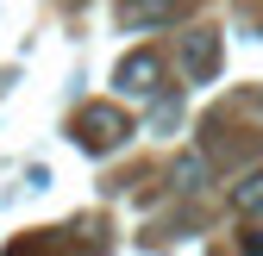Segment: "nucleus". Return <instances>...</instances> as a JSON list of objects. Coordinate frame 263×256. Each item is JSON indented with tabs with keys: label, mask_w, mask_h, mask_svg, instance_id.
Segmentation results:
<instances>
[{
	"label": "nucleus",
	"mask_w": 263,
	"mask_h": 256,
	"mask_svg": "<svg viewBox=\"0 0 263 256\" xmlns=\"http://www.w3.org/2000/svg\"><path fill=\"white\" fill-rule=\"evenodd\" d=\"M125 138H132V119H125L113 100H94V106H82V113H76V144H82V150L107 156V150H119Z\"/></svg>",
	"instance_id": "1"
},
{
	"label": "nucleus",
	"mask_w": 263,
	"mask_h": 256,
	"mask_svg": "<svg viewBox=\"0 0 263 256\" xmlns=\"http://www.w3.org/2000/svg\"><path fill=\"white\" fill-rule=\"evenodd\" d=\"M176 56H182V75H188V81H213V75H219V31H207V25L182 31Z\"/></svg>",
	"instance_id": "2"
},
{
	"label": "nucleus",
	"mask_w": 263,
	"mask_h": 256,
	"mask_svg": "<svg viewBox=\"0 0 263 256\" xmlns=\"http://www.w3.org/2000/svg\"><path fill=\"white\" fill-rule=\"evenodd\" d=\"M207 181V156H182L176 163V187H201Z\"/></svg>",
	"instance_id": "6"
},
{
	"label": "nucleus",
	"mask_w": 263,
	"mask_h": 256,
	"mask_svg": "<svg viewBox=\"0 0 263 256\" xmlns=\"http://www.w3.org/2000/svg\"><path fill=\"white\" fill-rule=\"evenodd\" d=\"M232 212H245V219H257V212H263V169H257V175H245V181L232 187Z\"/></svg>",
	"instance_id": "5"
},
{
	"label": "nucleus",
	"mask_w": 263,
	"mask_h": 256,
	"mask_svg": "<svg viewBox=\"0 0 263 256\" xmlns=\"http://www.w3.org/2000/svg\"><path fill=\"white\" fill-rule=\"evenodd\" d=\"M182 13V0H119V19L132 31H144V25H170Z\"/></svg>",
	"instance_id": "4"
},
{
	"label": "nucleus",
	"mask_w": 263,
	"mask_h": 256,
	"mask_svg": "<svg viewBox=\"0 0 263 256\" xmlns=\"http://www.w3.org/2000/svg\"><path fill=\"white\" fill-rule=\"evenodd\" d=\"M176 119H182V106H176V100H157V132H170Z\"/></svg>",
	"instance_id": "7"
},
{
	"label": "nucleus",
	"mask_w": 263,
	"mask_h": 256,
	"mask_svg": "<svg viewBox=\"0 0 263 256\" xmlns=\"http://www.w3.org/2000/svg\"><path fill=\"white\" fill-rule=\"evenodd\" d=\"M245 256H263V231H245Z\"/></svg>",
	"instance_id": "8"
},
{
	"label": "nucleus",
	"mask_w": 263,
	"mask_h": 256,
	"mask_svg": "<svg viewBox=\"0 0 263 256\" xmlns=\"http://www.w3.org/2000/svg\"><path fill=\"white\" fill-rule=\"evenodd\" d=\"M113 88L132 94V100H151V94L163 88V56H157V50H132L119 69H113Z\"/></svg>",
	"instance_id": "3"
}]
</instances>
